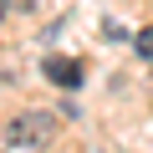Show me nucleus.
Wrapping results in <instances>:
<instances>
[{
  "label": "nucleus",
  "mask_w": 153,
  "mask_h": 153,
  "mask_svg": "<svg viewBox=\"0 0 153 153\" xmlns=\"http://www.w3.org/2000/svg\"><path fill=\"white\" fill-rule=\"evenodd\" d=\"M46 0H5V10H21V16H31V10H41Z\"/></svg>",
  "instance_id": "nucleus-4"
},
{
  "label": "nucleus",
  "mask_w": 153,
  "mask_h": 153,
  "mask_svg": "<svg viewBox=\"0 0 153 153\" xmlns=\"http://www.w3.org/2000/svg\"><path fill=\"white\" fill-rule=\"evenodd\" d=\"M0 21H5V0H0Z\"/></svg>",
  "instance_id": "nucleus-5"
},
{
  "label": "nucleus",
  "mask_w": 153,
  "mask_h": 153,
  "mask_svg": "<svg viewBox=\"0 0 153 153\" xmlns=\"http://www.w3.org/2000/svg\"><path fill=\"white\" fill-rule=\"evenodd\" d=\"M56 112H41V107H31V112H21V117H10V128H5V138H10V148H46L51 138H56Z\"/></svg>",
  "instance_id": "nucleus-1"
},
{
  "label": "nucleus",
  "mask_w": 153,
  "mask_h": 153,
  "mask_svg": "<svg viewBox=\"0 0 153 153\" xmlns=\"http://www.w3.org/2000/svg\"><path fill=\"white\" fill-rule=\"evenodd\" d=\"M46 76H51L56 87H82V66H76V61H61V56L46 61Z\"/></svg>",
  "instance_id": "nucleus-2"
},
{
  "label": "nucleus",
  "mask_w": 153,
  "mask_h": 153,
  "mask_svg": "<svg viewBox=\"0 0 153 153\" xmlns=\"http://www.w3.org/2000/svg\"><path fill=\"white\" fill-rule=\"evenodd\" d=\"M133 51H138L143 61H153V31H138V36H133Z\"/></svg>",
  "instance_id": "nucleus-3"
}]
</instances>
